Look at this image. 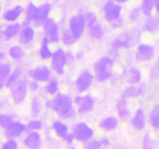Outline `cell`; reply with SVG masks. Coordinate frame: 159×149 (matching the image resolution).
I'll use <instances>...</instances> for the list:
<instances>
[{
	"instance_id": "cell-1",
	"label": "cell",
	"mask_w": 159,
	"mask_h": 149,
	"mask_svg": "<svg viewBox=\"0 0 159 149\" xmlns=\"http://www.w3.org/2000/svg\"><path fill=\"white\" fill-rule=\"evenodd\" d=\"M52 110L59 119L63 120H72L77 116L73 98L68 93L59 92L52 97Z\"/></svg>"
},
{
	"instance_id": "cell-2",
	"label": "cell",
	"mask_w": 159,
	"mask_h": 149,
	"mask_svg": "<svg viewBox=\"0 0 159 149\" xmlns=\"http://www.w3.org/2000/svg\"><path fill=\"white\" fill-rule=\"evenodd\" d=\"M115 60L110 56H102L96 61L93 65L95 81L99 83H105L111 80L114 73Z\"/></svg>"
},
{
	"instance_id": "cell-3",
	"label": "cell",
	"mask_w": 159,
	"mask_h": 149,
	"mask_svg": "<svg viewBox=\"0 0 159 149\" xmlns=\"http://www.w3.org/2000/svg\"><path fill=\"white\" fill-rule=\"evenodd\" d=\"M141 37V30L138 29H130L124 31L118 34L113 40L111 43V47L113 49L128 50L140 43Z\"/></svg>"
},
{
	"instance_id": "cell-4",
	"label": "cell",
	"mask_w": 159,
	"mask_h": 149,
	"mask_svg": "<svg viewBox=\"0 0 159 149\" xmlns=\"http://www.w3.org/2000/svg\"><path fill=\"white\" fill-rule=\"evenodd\" d=\"M28 81L29 79L26 77L23 78L9 88L10 99L14 105H22L27 99L30 93Z\"/></svg>"
},
{
	"instance_id": "cell-5",
	"label": "cell",
	"mask_w": 159,
	"mask_h": 149,
	"mask_svg": "<svg viewBox=\"0 0 159 149\" xmlns=\"http://www.w3.org/2000/svg\"><path fill=\"white\" fill-rule=\"evenodd\" d=\"M68 65L67 51L62 47H58L54 51L52 57L50 59V67L53 72L58 76H62L65 73V68Z\"/></svg>"
},
{
	"instance_id": "cell-6",
	"label": "cell",
	"mask_w": 159,
	"mask_h": 149,
	"mask_svg": "<svg viewBox=\"0 0 159 149\" xmlns=\"http://www.w3.org/2000/svg\"><path fill=\"white\" fill-rule=\"evenodd\" d=\"M71 132L75 141L82 144L93 139L95 136L94 129L85 121L75 122L71 127Z\"/></svg>"
},
{
	"instance_id": "cell-7",
	"label": "cell",
	"mask_w": 159,
	"mask_h": 149,
	"mask_svg": "<svg viewBox=\"0 0 159 149\" xmlns=\"http://www.w3.org/2000/svg\"><path fill=\"white\" fill-rule=\"evenodd\" d=\"M76 111L79 115H87L91 113L96 106V99L90 94H78L73 98Z\"/></svg>"
},
{
	"instance_id": "cell-8",
	"label": "cell",
	"mask_w": 159,
	"mask_h": 149,
	"mask_svg": "<svg viewBox=\"0 0 159 149\" xmlns=\"http://www.w3.org/2000/svg\"><path fill=\"white\" fill-rule=\"evenodd\" d=\"M156 48L148 43H140L137 45L134 58L138 63H148L155 58Z\"/></svg>"
},
{
	"instance_id": "cell-9",
	"label": "cell",
	"mask_w": 159,
	"mask_h": 149,
	"mask_svg": "<svg viewBox=\"0 0 159 149\" xmlns=\"http://www.w3.org/2000/svg\"><path fill=\"white\" fill-rule=\"evenodd\" d=\"M53 71L51 67L47 65H40L30 68L26 72V78L28 79L34 80L39 83H46L52 79Z\"/></svg>"
},
{
	"instance_id": "cell-10",
	"label": "cell",
	"mask_w": 159,
	"mask_h": 149,
	"mask_svg": "<svg viewBox=\"0 0 159 149\" xmlns=\"http://www.w3.org/2000/svg\"><path fill=\"white\" fill-rule=\"evenodd\" d=\"M42 27L43 30V37L48 39L51 44H57L61 42L60 27L54 19L49 17Z\"/></svg>"
},
{
	"instance_id": "cell-11",
	"label": "cell",
	"mask_w": 159,
	"mask_h": 149,
	"mask_svg": "<svg viewBox=\"0 0 159 149\" xmlns=\"http://www.w3.org/2000/svg\"><path fill=\"white\" fill-rule=\"evenodd\" d=\"M95 81L94 74L89 70H83L78 74L75 80V87L79 94H84L91 88Z\"/></svg>"
},
{
	"instance_id": "cell-12",
	"label": "cell",
	"mask_w": 159,
	"mask_h": 149,
	"mask_svg": "<svg viewBox=\"0 0 159 149\" xmlns=\"http://www.w3.org/2000/svg\"><path fill=\"white\" fill-rule=\"evenodd\" d=\"M86 27L84 13L81 12L77 15L73 16L69 19L68 28L77 41L83 37Z\"/></svg>"
},
{
	"instance_id": "cell-13",
	"label": "cell",
	"mask_w": 159,
	"mask_h": 149,
	"mask_svg": "<svg viewBox=\"0 0 159 149\" xmlns=\"http://www.w3.org/2000/svg\"><path fill=\"white\" fill-rule=\"evenodd\" d=\"M4 130V136L6 139H15L21 138L27 133L26 124L20 120H14Z\"/></svg>"
},
{
	"instance_id": "cell-14",
	"label": "cell",
	"mask_w": 159,
	"mask_h": 149,
	"mask_svg": "<svg viewBox=\"0 0 159 149\" xmlns=\"http://www.w3.org/2000/svg\"><path fill=\"white\" fill-rule=\"evenodd\" d=\"M102 11H103L104 18L110 24L122 17L121 16V12H122L121 5L110 1V0L104 4Z\"/></svg>"
},
{
	"instance_id": "cell-15",
	"label": "cell",
	"mask_w": 159,
	"mask_h": 149,
	"mask_svg": "<svg viewBox=\"0 0 159 149\" xmlns=\"http://www.w3.org/2000/svg\"><path fill=\"white\" fill-rule=\"evenodd\" d=\"M148 91V85L142 82L136 85H128L121 93V96L127 99H133L144 96Z\"/></svg>"
},
{
	"instance_id": "cell-16",
	"label": "cell",
	"mask_w": 159,
	"mask_h": 149,
	"mask_svg": "<svg viewBox=\"0 0 159 149\" xmlns=\"http://www.w3.org/2000/svg\"><path fill=\"white\" fill-rule=\"evenodd\" d=\"M148 116L146 111L143 107H138L135 110L130 117V124L137 131H143L147 127Z\"/></svg>"
},
{
	"instance_id": "cell-17",
	"label": "cell",
	"mask_w": 159,
	"mask_h": 149,
	"mask_svg": "<svg viewBox=\"0 0 159 149\" xmlns=\"http://www.w3.org/2000/svg\"><path fill=\"white\" fill-rule=\"evenodd\" d=\"M121 77L128 85H136L142 82L143 73L139 68L132 65L123 70Z\"/></svg>"
},
{
	"instance_id": "cell-18",
	"label": "cell",
	"mask_w": 159,
	"mask_h": 149,
	"mask_svg": "<svg viewBox=\"0 0 159 149\" xmlns=\"http://www.w3.org/2000/svg\"><path fill=\"white\" fill-rule=\"evenodd\" d=\"M23 144L26 149H41L43 138L39 131H27L23 139Z\"/></svg>"
},
{
	"instance_id": "cell-19",
	"label": "cell",
	"mask_w": 159,
	"mask_h": 149,
	"mask_svg": "<svg viewBox=\"0 0 159 149\" xmlns=\"http://www.w3.org/2000/svg\"><path fill=\"white\" fill-rule=\"evenodd\" d=\"M51 11V5L50 3H43L40 6H37V12H36L35 19H34L33 26H42L47 20L49 18L50 13Z\"/></svg>"
},
{
	"instance_id": "cell-20",
	"label": "cell",
	"mask_w": 159,
	"mask_h": 149,
	"mask_svg": "<svg viewBox=\"0 0 159 149\" xmlns=\"http://www.w3.org/2000/svg\"><path fill=\"white\" fill-rule=\"evenodd\" d=\"M35 29L31 25L23 26L18 36L19 43L23 47L30 46L35 39Z\"/></svg>"
},
{
	"instance_id": "cell-21",
	"label": "cell",
	"mask_w": 159,
	"mask_h": 149,
	"mask_svg": "<svg viewBox=\"0 0 159 149\" xmlns=\"http://www.w3.org/2000/svg\"><path fill=\"white\" fill-rule=\"evenodd\" d=\"M120 119L115 116H107L102 117L98 123L99 130L105 133H110L116 130L119 126Z\"/></svg>"
},
{
	"instance_id": "cell-22",
	"label": "cell",
	"mask_w": 159,
	"mask_h": 149,
	"mask_svg": "<svg viewBox=\"0 0 159 149\" xmlns=\"http://www.w3.org/2000/svg\"><path fill=\"white\" fill-rule=\"evenodd\" d=\"M116 111L117 113V117L122 120H128L132 116L131 110L128 106V99L120 97L117 99L116 102Z\"/></svg>"
},
{
	"instance_id": "cell-23",
	"label": "cell",
	"mask_w": 159,
	"mask_h": 149,
	"mask_svg": "<svg viewBox=\"0 0 159 149\" xmlns=\"http://www.w3.org/2000/svg\"><path fill=\"white\" fill-rule=\"evenodd\" d=\"M51 129L56 137L63 141L64 138L71 133V127L63 120H54L51 124Z\"/></svg>"
},
{
	"instance_id": "cell-24",
	"label": "cell",
	"mask_w": 159,
	"mask_h": 149,
	"mask_svg": "<svg viewBox=\"0 0 159 149\" xmlns=\"http://www.w3.org/2000/svg\"><path fill=\"white\" fill-rule=\"evenodd\" d=\"M24 11L25 9H23V6L17 5V6H14L11 9L4 11L2 12V18L5 22L8 23H16L17 20L23 14Z\"/></svg>"
},
{
	"instance_id": "cell-25",
	"label": "cell",
	"mask_w": 159,
	"mask_h": 149,
	"mask_svg": "<svg viewBox=\"0 0 159 149\" xmlns=\"http://www.w3.org/2000/svg\"><path fill=\"white\" fill-rule=\"evenodd\" d=\"M22 26L20 23H8L2 29V37L6 41H10L15 38H18V36L21 30Z\"/></svg>"
},
{
	"instance_id": "cell-26",
	"label": "cell",
	"mask_w": 159,
	"mask_h": 149,
	"mask_svg": "<svg viewBox=\"0 0 159 149\" xmlns=\"http://www.w3.org/2000/svg\"><path fill=\"white\" fill-rule=\"evenodd\" d=\"M7 55L11 61L16 63H20L26 57V51L24 47L21 44H14L9 47Z\"/></svg>"
},
{
	"instance_id": "cell-27",
	"label": "cell",
	"mask_w": 159,
	"mask_h": 149,
	"mask_svg": "<svg viewBox=\"0 0 159 149\" xmlns=\"http://www.w3.org/2000/svg\"><path fill=\"white\" fill-rule=\"evenodd\" d=\"M143 29L151 34L159 32V15H152L147 17L143 24Z\"/></svg>"
},
{
	"instance_id": "cell-28",
	"label": "cell",
	"mask_w": 159,
	"mask_h": 149,
	"mask_svg": "<svg viewBox=\"0 0 159 149\" xmlns=\"http://www.w3.org/2000/svg\"><path fill=\"white\" fill-rule=\"evenodd\" d=\"M23 78H24V69L21 65H16L12 68L6 80V87L9 88Z\"/></svg>"
},
{
	"instance_id": "cell-29",
	"label": "cell",
	"mask_w": 159,
	"mask_h": 149,
	"mask_svg": "<svg viewBox=\"0 0 159 149\" xmlns=\"http://www.w3.org/2000/svg\"><path fill=\"white\" fill-rule=\"evenodd\" d=\"M51 44L49 40L45 37H42L40 41V47L38 50V55L40 60L48 61L51 58L54 51L51 50Z\"/></svg>"
},
{
	"instance_id": "cell-30",
	"label": "cell",
	"mask_w": 159,
	"mask_h": 149,
	"mask_svg": "<svg viewBox=\"0 0 159 149\" xmlns=\"http://www.w3.org/2000/svg\"><path fill=\"white\" fill-rule=\"evenodd\" d=\"M149 126L153 130L159 132V103L155 104L150 110L148 116Z\"/></svg>"
},
{
	"instance_id": "cell-31",
	"label": "cell",
	"mask_w": 159,
	"mask_h": 149,
	"mask_svg": "<svg viewBox=\"0 0 159 149\" xmlns=\"http://www.w3.org/2000/svg\"><path fill=\"white\" fill-rule=\"evenodd\" d=\"M12 68V64L8 61L0 62V91L6 87V80Z\"/></svg>"
},
{
	"instance_id": "cell-32",
	"label": "cell",
	"mask_w": 159,
	"mask_h": 149,
	"mask_svg": "<svg viewBox=\"0 0 159 149\" xmlns=\"http://www.w3.org/2000/svg\"><path fill=\"white\" fill-rule=\"evenodd\" d=\"M43 106H44L40 96L37 95L33 96V97L31 98L30 103V111L31 116L34 118H38L41 114Z\"/></svg>"
},
{
	"instance_id": "cell-33",
	"label": "cell",
	"mask_w": 159,
	"mask_h": 149,
	"mask_svg": "<svg viewBox=\"0 0 159 149\" xmlns=\"http://www.w3.org/2000/svg\"><path fill=\"white\" fill-rule=\"evenodd\" d=\"M89 36L91 39L95 40H100L104 37L106 34L105 29L101 23L98 22L93 26L88 28Z\"/></svg>"
},
{
	"instance_id": "cell-34",
	"label": "cell",
	"mask_w": 159,
	"mask_h": 149,
	"mask_svg": "<svg viewBox=\"0 0 159 149\" xmlns=\"http://www.w3.org/2000/svg\"><path fill=\"white\" fill-rule=\"evenodd\" d=\"M37 6L34 3H29L24 11L25 16L23 22V26H30L33 25L37 12Z\"/></svg>"
},
{
	"instance_id": "cell-35",
	"label": "cell",
	"mask_w": 159,
	"mask_h": 149,
	"mask_svg": "<svg viewBox=\"0 0 159 149\" xmlns=\"http://www.w3.org/2000/svg\"><path fill=\"white\" fill-rule=\"evenodd\" d=\"M59 87H60V83L59 80L57 77H53L52 79H50L48 82H46L43 87L44 93L50 96H54L56 94L59 93Z\"/></svg>"
},
{
	"instance_id": "cell-36",
	"label": "cell",
	"mask_w": 159,
	"mask_h": 149,
	"mask_svg": "<svg viewBox=\"0 0 159 149\" xmlns=\"http://www.w3.org/2000/svg\"><path fill=\"white\" fill-rule=\"evenodd\" d=\"M61 42L63 44V46L70 47H72L73 45L75 44L77 40H75L69 29L65 28L61 31Z\"/></svg>"
},
{
	"instance_id": "cell-37",
	"label": "cell",
	"mask_w": 159,
	"mask_h": 149,
	"mask_svg": "<svg viewBox=\"0 0 159 149\" xmlns=\"http://www.w3.org/2000/svg\"><path fill=\"white\" fill-rule=\"evenodd\" d=\"M16 120V115L10 112H1L0 113V128L5 130Z\"/></svg>"
},
{
	"instance_id": "cell-38",
	"label": "cell",
	"mask_w": 159,
	"mask_h": 149,
	"mask_svg": "<svg viewBox=\"0 0 159 149\" xmlns=\"http://www.w3.org/2000/svg\"><path fill=\"white\" fill-rule=\"evenodd\" d=\"M141 9L142 14H144L145 16L148 17L153 15V12L155 10L154 0H142Z\"/></svg>"
},
{
	"instance_id": "cell-39",
	"label": "cell",
	"mask_w": 159,
	"mask_h": 149,
	"mask_svg": "<svg viewBox=\"0 0 159 149\" xmlns=\"http://www.w3.org/2000/svg\"><path fill=\"white\" fill-rule=\"evenodd\" d=\"M27 131H39L43 128V123L38 118H33L26 123Z\"/></svg>"
},
{
	"instance_id": "cell-40",
	"label": "cell",
	"mask_w": 159,
	"mask_h": 149,
	"mask_svg": "<svg viewBox=\"0 0 159 149\" xmlns=\"http://www.w3.org/2000/svg\"><path fill=\"white\" fill-rule=\"evenodd\" d=\"M149 79L152 82L159 79V56L155 59L148 71Z\"/></svg>"
},
{
	"instance_id": "cell-41",
	"label": "cell",
	"mask_w": 159,
	"mask_h": 149,
	"mask_svg": "<svg viewBox=\"0 0 159 149\" xmlns=\"http://www.w3.org/2000/svg\"><path fill=\"white\" fill-rule=\"evenodd\" d=\"M102 144L99 138H93L82 144V149H102Z\"/></svg>"
},
{
	"instance_id": "cell-42",
	"label": "cell",
	"mask_w": 159,
	"mask_h": 149,
	"mask_svg": "<svg viewBox=\"0 0 159 149\" xmlns=\"http://www.w3.org/2000/svg\"><path fill=\"white\" fill-rule=\"evenodd\" d=\"M84 16H85V23H86L87 28L90 27V26H93V25L98 23V17L94 12L89 11V12H86L85 13H84Z\"/></svg>"
},
{
	"instance_id": "cell-43",
	"label": "cell",
	"mask_w": 159,
	"mask_h": 149,
	"mask_svg": "<svg viewBox=\"0 0 159 149\" xmlns=\"http://www.w3.org/2000/svg\"><path fill=\"white\" fill-rule=\"evenodd\" d=\"M141 149H155V143L148 133H145L143 137Z\"/></svg>"
},
{
	"instance_id": "cell-44",
	"label": "cell",
	"mask_w": 159,
	"mask_h": 149,
	"mask_svg": "<svg viewBox=\"0 0 159 149\" xmlns=\"http://www.w3.org/2000/svg\"><path fill=\"white\" fill-rule=\"evenodd\" d=\"M19 142L15 139H6L0 146V149H19Z\"/></svg>"
},
{
	"instance_id": "cell-45",
	"label": "cell",
	"mask_w": 159,
	"mask_h": 149,
	"mask_svg": "<svg viewBox=\"0 0 159 149\" xmlns=\"http://www.w3.org/2000/svg\"><path fill=\"white\" fill-rule=\"evenodd\" d=\"M141 14H142V11H141V7L137 6L130 10V13H129V19L132 23H135L140 20Z\"/></svg>"
},
{
	"instance_id": "cell-46",
	"label": "cell",
	"mask_w": 159,
	"mask_h": 149,
	"mask_svg": "<svg viewBox=\"0 0 159 149\" xmlns=\"http://www.w3.org/2000/svg\"><path fill=\"white\" fill-rule=\"evenodd\" d=\"M28 88H29L30 93L35 94V93H38L39 90L40 89V83H39L37 81L29 79V81H28Z\"/></svg>"
},
{
	"instance_id": "cell-47",
	"label": "cell",
	"mask_w": 159,
	"mask_h": 149,
	"mask_svg": "<svg viewBox=\"0 0 159 149\" xmlns=\"http://www.w3.org/2000/svg\"><path fill=\"white\" fill-rule=\"evenodd\" d=\"M124 20L123 19V17H121V18L119 19L118 20L112 23L111 24H110V26H111V27L113 28V29H120L124 26Z\"/></svg>"
},
{
	"instance_id": "cell-48",
	"label": "cell",
	"mask_w": 159,
	"mask_h": 149,
	"mask_svg": "<svg viewBox=\"0 0 159 149\" xmlns=\"http://www.w3.org/2000/svg\"><path fill=\"white\" fill-rule=\"evenodd\" d=\"M99 140H100L101 144H102V147L104 148H108L111 145V140H110V138L109 137L106 136V135H104L102 138H99Z\"/></svg>"
},
{
	"instance_id": "cell-49",
	"label": "cell",
	"mask_w": 159,
	"mask_h": 149,
	"mask_svg": "<svg viewBox=\"0 0 159 149\" xmlns=\"http://www.w3.org/2000/svg\"><path fill=\"white\" fill-rule=\"evenodd\" d=\"M63 141L65 143V144H68V145H72V144H74V142L75 141V138H74V137H73L71 132L70 133H68V134L67 135L65 138H64Z\"/></svg>"
},
{
	"instance_id": "cell-50",
	"label": "cell",
	"mask_w": 159,
	"mask_h": 149,
	"mask_svg": "<svg viewBox=\"0 0 159 149\" xmlns=\"http://www.w3.org/2000/svg\"><path fill=\"white\" fill-rule=\"evenodd\" d=\"M67 56H68V65L69 64H73L76 61L75 54H74L71 51H67Z\"/></svg>"
},
{
	"instance_id": "cell-51",
	"label": "cell",
	"mask_w": 159,
	"mask_h": 149,
	"mask_svg": "<svg viewBox=\"0 0 159 149\" xmlns=\"http://www.w3.org/2000/svg\"><path fill=\"white\" fill-rule=\"evenodd\" d=\"M43 106L46 109L48 110H51L52 109V106H53V100L52 98H50V99H47L45 100L44 103H43Z\"/></svg>"
},
{
	"instance_id": "cell-52",
	"label": "cell",
	"mask_w": 159,
	"mask_h": 149,
	"mask_svg": "<svg viewBox=\"0 0 159 149\" xmlns=\"http://www.w3.org/2000/svg\"><path fill=\"white\" fill-rule=\"evenodd\" d=\"M75 57H76V60H81L84 57V53L82 51H79L75 54Z\"/></svg>"
},
{
	"instance_id": "cell-53",
	"label": "cell",
	"mask_w": 159,
	"mask_h": 149,
	"mask_svg": "<svg viewBox=\"0 0 159 149\" xmlns=\"http://www.w3.org/2000/svg\"><path fill=\"white\" fill-rule=\"evenodd\" d=\"M154 4H155V10L156 11L157 14L159 15V0H154Z\"/></svg>"
},
{
	"instance_id": "cell-54",
	"label": "cell",
	"mask_w": 159,
	"mask_h": 149,
	"mask_svg": "<svg viewBox=\"0 0 159 149\" xmlns=\"http://www.w3.org/2000/svg\"><path fill=\"white\" fill-rule=\"evenodd\" d=\"M110 1H113L114 2L116 3H118V4H123V3H126L128 1H130V0H110Z\"/></svg>"
},
{
	"instance_id": "cell-55",
	"label": "cell",
	"mask_w": 159,
	"mask_h": 149,
	"mask_svg": "<svg viewBox=\"0 0 159 149\" xmlns=\"http://www.w3.org/2000/svg\"><path fill=\"white\" fill-rule=\"evenodd\" d=\"M2 38H3L2 37V29L1 26H0V40H1Z\"/></svg>"
},
{
	"instance_id": "cell-56",
	"label": "cell",
	"mask_w": 159,
	"mask_h": 149,
	"mask_svg": "<svg viewBox=\"0 0 159 149\" xmlns=\"http://www.w3.org/2000/svg\"><path fill=\"white\" fill-rule=\"evenodd\" d=\"M68 149H78V148H77V147H74V146H71V147H68Z\"/></svg>"
},
{
	"instance_id": "cell-57",
	"label": "cell",
	"mask_w": 159,
	"mask_h": 149,
	"mask_svg": "<svg viewBox=\"0 0 159 149\" xmlns=\"http://www.w3.org/2000/svg\"><path fill=\"white\" fill-rule=\"evenodd\" d=\"M2 106H3V103H2V102L0 100V109H1Z\"/></svg>"
},
{
	"instance_id": "cell-58",
	"label": "cell",
	"mask_w": 159,
	"mask_h": 149,
	"mask_svg": "<svg viewBox=\"0 0 159 149\" xmlns=\"http://www.w3.org/2000/svg\"><path fill=\"white\" fill-rule=\"evenodd\" d=\"M2 12V6H1V3H0V14Z\"/></svg>"
}]
</instances>
